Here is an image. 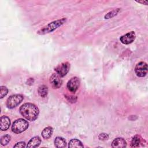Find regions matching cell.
<instances>
[{
  "instance_id": "6da1fadb",
  "label": "cell",
  "mask_w": 148,
  "mask_h": 148,
  "mask_svg": "<svg viewBox=\"0 0 148 148\" xmlns=\"http://www.w3.org/2000/svg\"><path fill=\"white\" fill-rule=\"evenodd\" d=\"M20 113L27 120L32 121L38 118L39 110L35 105L32 103H25L20 106Z\"/></svg>"
},
{
  "instance_id": "7a4b0ae2",
  "label": "cell",
  "mask_w": 148,
  "mask_h": 148,
  "mask_svg": "<svg viewBox=\"0 0 148 148\" xmlns=\"http://www.w3.org/2000/svg\"><path fill=\"white\" fill-rule=\"evenodd\" d=\"M66 21V18H62L61 19L57 20L56 21H52L46 25L45 27L40 29L37 32V34L39 35H45L46 34L50 33L58 28V27H61L63 25Z\"/></svg>"
},
{
  "instance_id": "3957f363",
  "label": "cell",
  "mask_w": 148,
  "mask_h": 148,
  "mask_svg": "<svg viewBox=\"0 0 148 148\" xmlns=\"http://www.w3.org/2000/svg\"><path fill=\"white\" fill-rule=\"evenodd\" d=\"M29 126L28 121L23 119L15 120L12 125V130L15 134H20L25 131Z\"/></svg>"
},
{
  "instance_id": "277c9868",
  "label": "cell",
  "mask_w": 148,
  "mask_h": 148,
  "mask_svg": "<svg viewBox=\"0 0 148 148\" xmlns=\"http://www.w3.org/2000/svg\"><path fill=\"white\" fill-rule=\"evenodd\" d=\"M23 96L21 94H14L10 96L6 101V106L9 109H13L18 105L23 100Z\"/></svg>"
},
{
  "instance_id": "5b68a950",
  "label": "cell",
  "mask_w": 148,
  "mask_h": 148,
  "mask_svg": "<svg viewBox=\"0 0 148 148\" xmlns=\"http://www.w3.org/2000/svg\"><path fill=\"white\" fill-rule=\"evenodd\" d=\"M147 64L143 61L138 62L135 68V73L137 76L143 77L147 73Z\"/></svg>"
},
{
  "instance_id": "8992f818",
  "label": "cell",
  "mask_w": 148,
  "mask_h": 148,
  "mask_svg": "<svg viewBox=\"0 0 148 148\" xmlns=\"http://www.w3.org/2000/svg\"><path fill=\"white\" fill-rule=\"evenodd\" d=\"M70 69V64L68 62H62L55 68V71L61 77L65 76Z\"/></svg>"
},
{
  "instance_id": "52a82bcc",
  "label": "cell",
  "mask_w": 148,
  "mask_h": 148,
  "mask_svg": "<svg viewBox=\"0 0 148 148\" xmlns=\"http://www.w3.org/2000/svg\"><path fill=\"white\" fill-rule=\"evenodd\" d=\"M80 85V80L77 77H72L67 83L68 90L72 93L76 92Z\"/></svg>"
},
{
  "instance_id": "ba28073f",
  "label": "cell",
  "mask_w": 148,
  "mask_h": 148,
  "mask_svg": "<svg viewBox=\"0 0 148 148\" xmlns=\"http://www.w3.org/2000/svg\"><path fill=\"white\" fill-rule=\"evenodd\" d=\"M61 77L57 73H53L51 75V76L50 77L49 81L53 88H58L61 86L62 80Z\"/></svg>"
},
{
  "instance_id": "9c48e42d",
  "label": "cell",
  "mask_w": 148,
  "mask_h": 148,
  "mask_svg": "<svg viewBox=\"0 0 148 148\" xmlns=\"http://www.w3.org/2000/svg\"><path fill=\"white\" fill-rule=\"evenodd\" d=\"M135 39V34L134 31H131L120 38V42L124 45H128L134 42Z\"/></svg>"
},
{
  "instance_id": "30bf717a",
  "label": "cell",
  "mask_w": 148,
  "mask_h": 148,
  "mask_svg": "<svg viewBox=\"0 0 148 148\" xmlns=\"http://www.w3.org/2000/svg\"><path fill=\"white\" fill-rule=\"evenodd\" d=\"M127 146L126 141L123 138H117L112 143V147L114 148H123Z\"/></svg>"
},
{
  "instance_id": "8fae6325",
  "label": "cell",
  "mask_w": 148,
  "mask_h": 148,
  "mask_svg": "<svg viewBox=\"0 0 148 148\" xmlns=\"http://www.w3.org/2000/svg\"><path fill=\"white\" fill-rule=\"evenodd\" d=\"M41 143V139L39 136H36L33 138H32L28 142L27 147L28 148H34V147H38Z\"/></svg>"
},
{
  "instance_id": "7c38bea8",
  "label": "cell",
  "mask_w": 148,
  "mask_h": 148,
  "mask_svg": "<svg viewBox=\"0 0 148 148\" xmlns=\"http://www.w3.org/2000/svg\"><path fill=\"white\" fill-rule=\"evenodd\" d=\"M1 131L7 130L10 125V119L6 116H3L1 117Z\"/></svg>"
},
{
  "instance_id": "4fadbf2b",
  "label": "cell",
  "mask_w": 148,
  "mask_h": 148,
  "mask_svg": "<svg viewBox=\"0 0 148 148\" xmlns=\"http://www.w3.org/2000/svg\"><path fill=\"white\" fill-rule=\"evenodd\" d=\"M54 145L56 147L63 148L66 147V142L64 138L60 136H57L54 139Z\"/></svg>"
},
{
  "instance_id": "5bb4252c",
  "label": "cell",
  "mask_w": 148,
  "mask_h": 148,
  "mask_svg": "<svg viewBox=\"0 0 148 148\" xmlns=\"http://www.w3.org/2000/svg\"><path fill=\"white\" fill-rule=\"evenodd\" d=\"M53 128L49 126L45 128L43 130L41 134L43 138L49 139V138L51 137V135L53 134Z\"/></svg>"
},
{
  "instance_id": "9a60e30c",
  "label": "cell",
  "mask_w": 148,
  "mask_h": 148,
  "mask_svg": "<svg viewBox=\"0 0 148 148\" xmlns=\"http://www.w3.org/2000/svg\"><path fill=\"white\" fill-rule=\"evenodd\" d=\"M68 147L75 148V147H83V145L82 142L77 139H71L68 143Z\"/></svg>"
},
{
  "instance_id": "2e32d148",
  "label": "cell",
  "mask_w": 148,
  "mask_h": 148,
  "mask_svg": "<svg viewBox=\"0 0 148 148\" xmlns=\"http://www.w3.org/2000/svg\"><path fill=\"white\" fill-rule=\"evenodd\" d=\"M142 141V138L138 135H136L132 138L131 142V146L132 147H137L139 146L140 143Z\"/></svg>"
},
{
  "instance_id": "e0dca14e",
  "label": "cell",
  "mask_w": 148,
  "mask_h": 148,
  "mask_svg": "<svg viewBox=\"0 0 148 148\" xmlns=\"http://www.w3.org/2000/svg\"><path fill=\"white\" fill-rule=\"evenodd\" d=\"M38 94L41 97H45L47 96V93H48V88L46 85H41L39 87L38 90Z\"/></svg>"
},
{
  "instance_id": "ac0fdd59",
  "label": "cell",
  "mask_w": 148,
  "mask_h": 148,
  "mask_svg": "<svg viewBox=\"0 0 148 148\" xmlns=\"http://www.w3.org/2000/svg\"><path fill=\"white\" fill-rule=\"evenodd\" d=\"M120 9H114V10L108 12L107 14H106L105 15V18L109 19L110 18L114 17L115 16H116L118 14V13L120 12Z\"/></svg>"
},
{
  "instance_id": "d6986e66",
  "label": "cell",
  "mask_w": 148,
  "mask_h": 148,
  "mask_svg": "<svg viewBox=\"0 0 148 148\" xmlns=\"http://www.w3.org/2000/svg\"><path fill=\"white\" fill-rule=\"evenodd\" d=\"M10 139H11L10 136L9 135L6 134V135H3L1 137V140H0V143L2 145L5 146L10 142Z\"/></svg>"
},
{
  "instance_id": "ffe728a7",
  "label": "cell",
  "mask_w": 148,
  "mask_h": 148,
  "mask_svg": "<svg viewBox=\"0 0 148 148\" xmlns=\"http://www.w3.org/2000/svg\"><path fill=\"white\" fill-rule=\"evenodd\" d=\"M8 93V89L6 86H2L0 87V97L1 98H3Z\"/></svg>"
},
{
  "instance_id": "44dd1931",
  "label": "cell",
  "mask_w": 148,
  "mask_h": 148,
  "mask_svg": "<svg viewBox=\"0 0 148 148\" xmlns=\"http://www.w3.org/2000/svg\"><path fill=\"white\" fill-rule=\"evenodd\" d=\"M98 138L102 140H106L108 139L109 135H108V134H107L106 133H101L99 135Z\"/></svg>"
},
{
  "instance_id": "7402d4cb",
  "label": "cell",
  "mask_w": 148,
  "mask_h": 148,
  "mask_svg": "<svg viewBox=\"0 0 148 148\" xmlns=\"http://www.w3.org/2000/svg\"><path fill=\"white\" fill-rule=\"evenodd\" d=\"M65 98L68 99V101L71 102H72V103H74L77 100V98L76 97H73L72 95H65Z\"/></svg>"
},
{
  "instance_id": "603a6c76",
  "label": "cell",
  "mask_w": 148,
  "mask_h": 148,
  "mask_svg": "<svg viewBox=\"0 0 148 148\" xmlns=\"http://www.w3.org/2000/svg\"><path fill=\"white\" fill-rule=\"evenodd\" d=\"M26 146H25V143L24 142H17L14 146V147H20V148H22V147H25Z\"/></svg>"
},
{
  "instance_id": "cb8c5ba5",
  "label": "cell",
  "mask_w": 148,
  "mask_h": 148,
  "mask_svg": "<svg viewBox=\"0 0 148 148\" xmlns=\"http://www.w3.org/2000/svg\"><path fill=\"white\" fill-rule=\"evenodd\" d=\"M137 2H138V3H146V5L147 3V1H136Z\"/></svg>"
}]
</instances>
